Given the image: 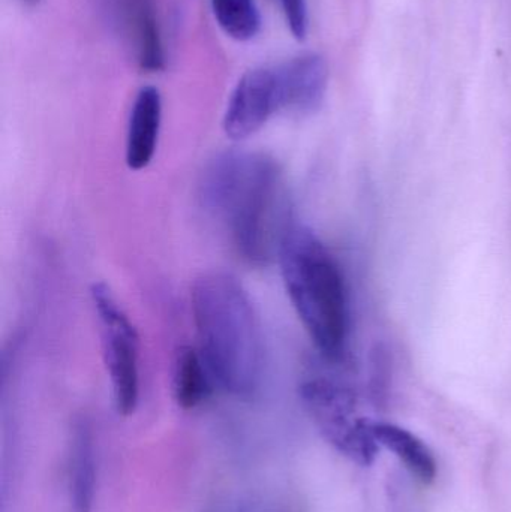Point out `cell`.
Returning a JSON list of instances; mask_svg holds the SVG:
<instances>
[{"mask_svg":"<svg viewBox=\"0 0 511 512\" xmlns=\"http://www.w3.org/2000/svg\"><path fill=\"white\" fill-rule=\"evenodd\" d=\"M200 200L225 225L237 254L255 267L279 258L285 237L296 225L284 173L264 153L216 156L201 176Z\"/></svg>","mask_w":511,"mask_h":512,"instance_id":"6da1fadb","label":"cell"},{"mask_svg":"<svg viewBox=\"0 0 511 512\" xmlns=\"http://www.w3.org/2000/svg\"><path fill=\"white\" fill-rule=\"evenodd\" d=\"M198 349L215 384L239 397L258 390L263 375V336L248 292L228 273L210 271L191 292Z\"/></svg>","mask_w":511,"mask_h":512,"instance_id":"7a4b0ae2","label":"cell"},{"mask_svg":"<svg viewBox=\"0 0 511 512\" xmlns=\"http://www.w3.org/2000/svg\"><path fill=\"white\" fill-rule=\"evenodd\" d=\"M291 304L315 348L339 361L347 348L348 298L344 274L332 252L308 227L296 224L278 258Z\"/></svg>","mask_w":511,"mask_h":512,"instance_id":"3957f363","label":"cell"},{"mask_svg":"<svg viewBox=\"0 0 511 512\" xmlns=\"http://www.w3.org/2000/svg\"><path fill=\"white\" fill-rule=\"evenodd\" d=\"M303 405L323 438L360 466L375 462L380 450L372 421L357 415L356 396L329 379H311L300 388Z\"/></svg>","mask_w":511,"mask_h":512,"instance_id":"277c9868","label":"cell"},{"mask_svg":"<svg viewBox=\"0 0 511 512\" xmlns=\"http://www.w3.org/2000/svg\"><path fill=\"white\" fill-rule=\"evenodd\" d=\"M92 303L101 327L102 354L114 406L123 417L134 414L140 399V337L110 286L95 283Z\"/></svg>","mask_w":511,"mask_h":512,"instance_id":"5b68a950","label":"cell"},{"mask_svg":"<svg viewBox=\"0 0 511 512\" xmlns=\"http://www.w3.org/2000/svg\"><path fill=\"white\" fill-rule=\"evenodd\" d=\"M278 111L281 98L275 66H261L245 72L237 81L222 126L231 140H245L257 134Z\"/></svg>","mask_w":511,"mask_h":512,"instance_id":"8992f818","label":"cell"},{"mask_svg":"<svg viewBox=\"0 0 511 512\" xmlns=\"http://www.w3.org/2000/svg\"><path fill=\"white\" fill-rule=\"evenodd\" d=\"M281 111L311 114L320 110L329 84V68L321 54H297L275 66Z\"/></svg>","mask_w":511,"mask_h":512,"instance_id":"52a82bcc","label":"cell"},{"mask_svg":"<svg viewBox=\"0 0 511 512\" xmlns=\"http://www.w3.org/2000/svg\"><path fill=\"white\" fill-rule=\"evenodd\" d=\"M117 23L137 60L147 72L165 68L161 24L153 0H114Z\"/></svg>","mask_w":511,"mask_h":512,"instance_id":"ba28073f","label":"cell"},{"mask_svg":"<svg viewBox=\"0 0 511 512\" xmlns=\"http://www.w3.org/2000/svg\"><path fill=\"white\" fill-rule=\"evenodd\" d=\"M162 123V98L156 87H141L135 96L126 131V164L129 170H144L158 147Z\"/></svg>","mask_w":511,"mask_h":512,"instance_id":"9c48e42d","label":"cell"},{"mask_svg":"<svg viewBox=\"0 0 511 512\" xmlns=\"http://www.w3.org/2000/svg\"><path fill=\"white\" fill-rule=\"evenodd\" d=\"M372 429L380 447L395 454L420 483L426 486L434 483L438 472L437 459L422 439L396 424L372 423Z\"/></svg>","mask_w":511,"mask_h":512,"instance_id":"30bf717a","label":"cell"},{"mask_svg":"<svg viewBox=\"0 0 511 512\" xmlns=\"http://www.w3.org/2000/svg\"><path fill=\"white\" fill-rule=\"evenodd\" d=\"M95 453L89 429L74 430L69 451V498L72 511L92 512L95 499Z\"/></svg>","mask_w":511,"mask_h":512,"instance_id":"8fae6325","label":"cell"},{"mask_svg":"<svg viewBox=\"0 0 511 512\" xmlns=\"http://www.w3.org/2000/svg\"><path fill=\"white\" fill-rule=\"evenodd\" d=\"M213 379L200 349H180L174 364L173 391L177 405L182 409H195L212 393Z\"/></svg>","mask_w":511,"mask_h":512,"instance_id":"7c38bea8","label":"cell"},{"mask_svg":"<svg viewBox=\"0 0 511 512\" xmlns=\"http://www.w3.org/2000/svg\"><path fill=\"white\" fill-rule=\"evenodd\" d=\"M216 23L236 41H251L261 29V14L255 0H212Z\"/></svg>","mask_w":511,"mask_h":512,"instance_id":"4fadbf2b","label":"cell"},{"mask_svg":"<svg viewBox=\"0 0 511 512\" xmlns=\"http://www.w3.org/2000/svg\"><path fill=\"white\" fill-rule=\"evenodd\" d=\"M287 26L294 38L303 41L308 35L309 12L306 0H278Z\"/></svg>","mask_w":511,"mask_h":512,"instance_id":"5bb4252c","label":"cell"},{"mask_svg":"<svg viewBox=\"0 0 511 512\" xmlns=\"http://www.w3.org/2000/svg\"><path fill=\"white\" fill-rule=\"evenodd\" d=\"M29 2H36V0H29Z\"/></svg>","mask_w":511,"mask_h":512,"instance_id":"9a60e30c","label":"cell"}]
</instances>
